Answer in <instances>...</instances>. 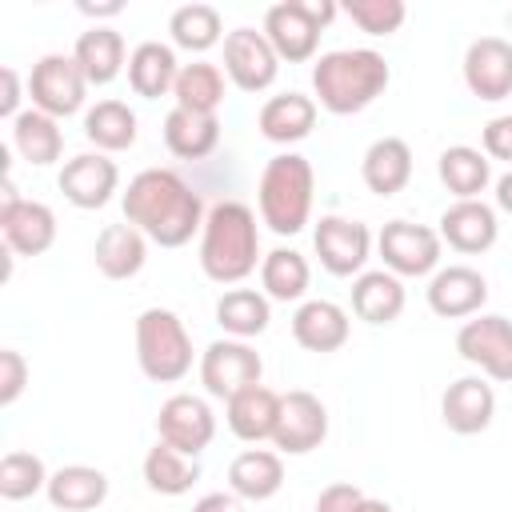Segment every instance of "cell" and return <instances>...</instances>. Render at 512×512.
I'll use <instances>...</instances> for the list:
<instances>
[{
	"label": "cell",
	"mask_w": 512,
	"mask_h": 512,
	"mask_svg": "<svg viewBox=\"0 0 512 512\" xmlns=\"http://www.w3.org/2000/svg\"><path fill=\"white\" fill-rule=\"evenodd\" d=\"M204 200L200 192L172 168H144L128 180L124 192V220L136 224L160 248H184L192 232L204 228Z\"/></svg>",
	"instance_id": "obj_1"
},
{
	"label": "cell",
	"mask_w": 512,
	"mask_h": 512,
	"mask_svg": "<svg viewBox=\"0 0 512 512\" xmlns=\"http://www.w3.org/2000/svg\"><path fill=\"white\" fill-rule=\"evenodd\" d=\"M260 260V228L256 212L240 200H220L208 208L200 228V268L216 284H240L256 272Z\"/></svg>",
	"instance_id": "obj_2"
},
{
	"label": "cell",
	"mask_w": 512,
	"mask_h": 512,
	"mask_svg": "<svg viewBox=\"0 0 512 512\" xmlns=\"http://www.w3.org/2000/svg\"><path fill=\"white\" fill-rule=\"evenodd\" d=\"M392 72L388 60L372 48H340V52H324L312 64V92L320 100V108H328L332 116H352L364 112L376 96H384Z\"/></svg>",
	"instance_id": "obj_3"
},
{
	"label": "cell",
	"mask_w": 512,
	"mask_h": 512,
	"mask_svg": "<svg viewBox=\"0 0 512 512\" xmlns=\"http://www.w3.org/2000/svg\"><path fill=\"white\" fill-rule=\"evenodd\" d=\"M312 192H316V176L312 164L300 152H280L264 164L260 172V220L276 232V236H296L308 216H312Z\"/></svg>",
	"instance_id": "obj_4"
},
{
	"label": "cell",
	"mask_w": 512,
	"mask_h": 512,
	"mask_svg": "<svg viewBox=\"0 0 512 512\" xmlns=\"http://www.w3.org/2000/svg\"><path fill=\"white\" fill-rule=\"evenodd\" d=\"M136 360L156 384H176L192 372V336L172 308H144L136 316Z\"/></svg>",
	"instance_id": "obj_5"
},
{
	"label": "cell",
	"mask_w": 512,
	"mask_h": 512,
	"mask_svg": "<svg viewBox=\"0 0 512 512\" xmlns=\"http://www.w3.org/2000/svg\"><path fill=\"white\" fill-rule=\"evenodd\" d=\"M340 8L332 0H280L264 12V36L280 60L300 64L320 48V32L332 24Z\"/></svg>",
	"instance_id": "obj_6"
},
{
	"label": "cell",
	"mask_w": 512,
	"mask_h": 512,
	"mask_svg": "<svg viewBox=\"0 0 512 512\" xmlns=\"http://www.w3.org/2000/svg\"><path fill=\"white\" fill-rule=\"evenodd\" d=\"M260 376H264V360L248 340H232V336L228 340H212L204 348V356H200V384H204L208 396H216L224 404L236 392L260 384Z\"/></svg>",
	"instance_id": "obj_7"
},
{
	"label": "cell",
	"mask_w": 512,
	"mask_h": 512,
	"mask_svg": "<svg viewBox=\"0 0 512 512\" xmlns=\"http://www.w3.org/2000/svg\"><path fill=\"white\" fill-rule=\"evenodd\" d=\"M84 92H88V80L76 64V56H64V52H48L32 64V76H28V96H32V108L48 112V116H72L80 112L84 104Z\"/></svg>",
	"instance_id": "obj_8"
},
{
	"label": "cell",
	"mask_w": 512,
	"mask_h": 512,
	"mask_svg": "<svg viewBox=\"0 0 512 512\" xmlns=\"http://www.w3.org/2000/svg\"><path fill=\"white\" fill-rule=\"evenodd\" d=\"M440 232L412 224V220H388L376 236L380 260L392 276H428L440 264Z\"/></svg>",
	"instance_id": "obj_9"
},
{
	"label": "cell",
	"mask_w": 512,
	"mask_h": 512,
	"mask_svg": "<svg viewBox=\"0 0 512 512\" xmlns=\"http://www.w3.org/2000/svg\"><path fill=\"white\" fill-rule=\"evenodd\" d=\"M456 352L476 364L488 380L512 384V320L504 316H472L456 332Z\"/></svg>",
	"instance_id": "obj_10"
},
{
	"label": "cell",
	"mask_w": 512,
	"mask_h": 512,
	"mask_svg": "<svg viewBox=\"0 0 512 512\" xmlns=\"http://www.w3.org/2000/svg\"><path fill=\"white\" fill-rule=\"evenodd\" d=\"M156 432H160V440H164L168 448H176V452H184V456L196 460V456L212 444V436H216V416H212V408H208L200 396L176 392V396H168V400L160 404V412H156Z\"/></svg>",
	"instance_id": "obj_11"
},
{
	"label": "cell",
	"mask_w": 512,
	"mask_h": 512,
	"mask_svg": "<svg viewBox=\"0 0 512 512\" xmlns=\"http://www.w3.org/2000/svg\"><path fill=\"white\" fill-rule=\"evenodd\" d=\"M224 72L240 92H264L272 88L280 72V56L256 28H232L224 36Z\"/></svg>",
	"instance_id": "obj_12"
},
{
	"label": "cell",
	"mask_w": 512,
	"mask_h": 512,
	"mask_svg": "<svg viewBox=\"0 0 512 512\" xmlns=\"http://www.w3.org/2000/svg\"><path fill=\"white\" fill-rule=\"evenodd\" d=\"M316 256L324 264V272L332 276H360L372 252V232L360 220L348 216H320L316 232H312Z\"/></svg>",
	"instance_id": "obj_13"
},
{
	"label": "cell",
	"mask_w": 512,
	"mask_h": 512,
	"mask_svg": "<svg viewBox=\"0 0 512 512\" xmlns=\"http://www.w3.org/2000/svg\"><path fill=\"white\" fill-rule=\"evenodd\" d=\"M328 436V408L320 404V396L296 388L280 396V416H276V432L272 444L288 456H304L312 448H320Z\"/></svg>",
	"instance_id": "obj_14"
},
{
	"label": "cell",
	"mask_w": 512,
	"mask_h": 512,
	"mask_svg": "<svg viewBox=\"0 0 512 512\" xmlns=\"http://www.w3.org/2000/svg\"><path fill=\"white\" fill-rule=\"evenodd\" d=\"M116 184H120V168L104 152H80V156H72L60 168V192H64V200L76 204V208H84V212L104 208L112 200Z\"/></svg>",
	"instance_id": "obj_15"
},
{
	"label": "cell",
	"mask_w": 512,
	"mask_h": 512,
	"mask_svg": "<svg viewBox=\"0 0 512 512\" xmlns=\"http://www.w3.org/2000/svg\"><path fill=\"white\" fill-rule=\"evenodd\" d=\"M464 84L480 100L512 96V44L504 36H480L464 52Z\"/></svg>",
	"instance_id": "obj_16"
},
{
	"label": "cell",
	"mask_w": 512,
	"mask_h": 512,
	"mask_svg": "<svg viewBox=\"0 0 512 512\" xmlns=\"http://www.w3.org/2000/svg\"><path fill=\"white\" fill-rule=\"evenodd\" d=\"M0 232L16 256H40L56 244V212L40 200L20 196L12 204H0Z\"/></svg>",
	"instance_id": "obj_17"
},
{
	"label": "cell",
	"mask_w": 512,
	"mask_h": 512,
	"mask_svg": "<svg viewBox=\"0 0 512 512\" xmlns=\"http://www.w3.org/2000/svg\"><path fill=\"white\" fill-rule=\"evenodd\" d=\"M488 300V280L468 264H448L428 280V308L444 320L476 316Z\"/></svg>",
	"instance_id": "obj_18"
},
{
	"label": "cell",
	"mask_w": 512,
	"mask_h": 512,
	"mask_svg": "<svg viewBox=\"0 0 512 512\" xmlns=\"http://www.w3.org/2000/svg\"><path fill=\"white\" fill-rule=\"evenodd\" d=\"M440 416L456 436H476L496 416V392L484 376H460L440 396Z\"/></svg>",
	"instance_id": "obj_19"
},
{
	"label": "cell",
	"mask_w": 512,
	"mask_h": 512,
	"mask_svg": "<svg viewBox=\"0 0 512 512\" xmlns=\"http://www.w3.org/2000/svg\"><path fill=\"white\" fill-rule=\"evenodd\" d=\"M496 236H500L496 208L484 200H456L440 212V240L464 256L488 252L496 244Z\"/></svg>",
	"instance_id": "obj_20"
},
{
	"label": "cell",
	"mask_w": 512,
	"mask_h": 512,
	"mask_svg": "<svg viewBox=\"0 0 512 512\" xmlns=\"http://www.w3.org/2000/svg\"><path fill=\"white\" fill-rule=\"evenodd\" d=\"M348 312L332 300H304L292 316V340L304 348V352H336L348 344Z\"/></svg>",
	"instance_id": "obj_21"
},
{
	"label": "cell",
	"mask_w": 512,
	"mask_h": 512,
	"mask_svg": "<svg viewBox=\"0 0 512 512\" xmlns=\"http://www.w3.org/2000/svg\"><path fill=\"white\" fill-rule=\"evenodd\" d=\"M256 128L272 144H296V140H304L316 128V100L304 96V92L268 96L260 116H256Z\"/></svg>",
	"instance_id": "obj_22"
},
{
	"label": "cell",
	"mask_w": 512,
	"mask_h": 512,
	"mask_svg": "<svg viewBox=\"0 0 512 512\" xmlns=\"http://www.w3.org/2000/svg\"><path fill=\"white\" fill-rule=\"evenodd\" d=\"M360 176L368 184V192L376 196H396L408 180H412V148L400 136H380L368 144L364 160H360Z\"/></svg>",
	"instance_id": "obj_23"
},
{
	"label": "cell",
	"mask_w": 512,
	"mask_h": 512,
	"mask_svg": "<svg viewBox=\"0 0 512 512\" xmlns=\"http://www.w3.org/2000/svg\"><path fill=\"white\" fill-rule=\"evenodd\" d=\"M92 256L108 280H132L148 260V236L136 224H108L96 236Z\"/></svg>",
	"instance_id": "obj_24"
},
{
	"label": "cell",
	"mask_w": 512,
	"mask_h": 512,
	"mask_svg": "<svg viewBox=\"0 0 512 512\" xmlns=\"http://www.w3.org/2000/svg\"><path fill=\"white\" fill-rule=\"evenodd\" d=\"M284 488V460L268 448H248L228 464V492L240 500H272Z\"/></svg>",
	"instance_id": "obj_25"
},
{
	"label": "cell",
	"mask_w": 512,
	"mask_h": 512,
	"mask_svg": "<svg viewBox=\"0 0 512 512\" xmlns=\"http://www.w3.org/2000/svg\"><path fill=\"white\" fill-rule=\"evenodd\" d=\"M44 492L60 512H92L108 500V476L92 464H64L48 476Z\"/></svg>",
	"instance_id": "obj_26"
},
{
	"label": "cell",
	"mask_w": 512,
	"mask_h": 512,
	"mask_svg": "<svg viewBox=\"0 0 512 512\" xmlns=\"http://www.w3.org/2000/svg\"><path fill=\"white\" fill-rule=\"evenodd\" d=\"M176 76H180V64H176V52L160 40H144L132 48L128 56V84L136 96L144 100H160L176 88Z\"/></svg>",
	"instance_id": "obj_27"
},
{
	"label": "cell",
	"mask_w": 512,
	"mask_h": 512,
	"mask_svg": "<svg viewBox=\"0 0 512 512\" xmlns=\"http://www.w3.org/2000/svg\"><path fill=\"white\" fill-rule=\"evenodd\" d=\"M276 416H280V396L264 384H252L244 392H236L228 400V428L232 436L248 440V444H260V440H272L276 432Z\"/></svg>",
	"instance_id": "obj_28"
},
{
	"label": "cell",
	"mask_w": 512,
	"mask_h": 512,
	"mask_svg": "<svg viewBox=\"0 0 512 512\" xmlns=\"http://www.w3.org/2000/svg\"><path fill=\"white\" fill-rule=\"evenodd\" d=\"M352 312L364 324H392L404 312V284L388 268L380 272H360L352 280Z\"/></svg>",
	"instance_id": "obj_29"
},
{
	"label": "cell",
	"mask_w": 512,
	"mask_h": 512,
	"mask_svg": "<svg viewBox=\"0 0 512 512\" xmlns=\"http://www.w3.org/2000/svg\"><path fill=\"white\" fill-rule=\"evenodd\" d=\"M72 56H76V64H80L88 84H112L120 76V68H124V36L116 28L96 24V28L76 36Z\"/></svg>",
	"instance_id": "obj_30"
},
{
	"label": "cell",
	"mask_w": 512,
	"mask_h": 512,
	"mask_svg": "<svg viewBox=\"0 0 512 512\" xmlns=\"http://www.w3.org/2000/svg\"><path fill=\"white\" fill-rule=\"evenodd\" d=\"M164 144L172 156L180 160H204L216 152L220 144V120L216 116H200V112H184L172 108L164 116Z\"/></svg>",
	"instance_id": "obj_31"
},
{
	"label": "cell",
	"mask_w": 512,
	"mask_h": 512,
	"mask_svg": "<svg viewBox=\"0 0 512 512\" xmlns=\"http://www.w3.org/2000/svg\"><path fill=\"white\" fill-rule=\"evenodd\" d=\"M12 148H16L28 164L44 168V164L60 160V152H64V132H60L56 116H48V112H40V108H24V112L12 120Z\"/></svg>",
	"instance_id": "obj_32"
},
{
	"label": "cell",
	"mask_w": 512,
	"mask_h": 512,
	"mask_svg": "<svg viewBox=\"0 0 512 512\" xmlns=\"http://www.w3.org/2000/svg\"><path fill=\"white\" fill-rule=\"evenodd\" d=\"M444 188L456 196V200H480V192L488 188L492 180V160L480 152V148H468V144H452L440 152V164H436Z\"/></svg>",
	"instance_id": "obj_33"
},
{
	"label": "cell",
	"mask_w": 512,
	"mask_h": 512,
	"mask_svg": "<svg viewBox=\"0 0 512 512\" xmlns=\"http://www.w3.org/2000/svg\"><path fill=\"white\" fill-rule=\"evenodd\" d=\"M272 320V304L264 292L256 288H228L220 300H216V324L232 336V340H252L268 328Z\"/></svg>",
	"instance_id": "obj_34"
},
{
	"label": "cell",
	"mask_w": 512,
	"mask_h": 512,
	"mask_svg": "<svg viewBox=\"0 0 512 512\" xmlns=\"http://www.w3.org/2000/svg\"><path fill=\"white\" fill-rule=\"evenodd\" d=\"M84 136L100 152H124L136 144V112L124 100H96L84 112Z\"/></svg>",
	"instance_id": "obj_35"
},
{
	"label": "cell",
	"mask_w": 512,
	"mask_h": 512,
	"mask_svg": "<svg viewBox=\"0 0 512 512\" xmlns=\"http://www.w3.org/2000/svg\"><path fill=\"white\" fill-rule=\"evenodd\" d=\"M172 96H176V108H184V112L216 116V108L224 104V72L216 64H208V60L180 64Z\"/></svg>",
	"instance_id": "obj_36"
},
{
	"label": "cell",
	"mask_w": 512,
	"mask_h": 512,
	"mask_svg": "<svg viewBox=\"0 0 512 512\" xmlns=\"http://www.w3.org/2000/svg\"><path fill=\"white\" fill-rule=\"evenodd\" d=\"M308 280H312V268L296 248H272L260 260V284L268 300H280V304L300 300L308 292Z\"/></svg>",
	"instance_id": "obj_37"
},
{
	"label": "cell",
	"mask_w": 512,
	"mask_h": 512,
	"mask_svg": "<svg viewBox=\"0 0 512 512\" xmlns=\"http://www.w3.org/2000/svg\"><path fill=\"white\" fill-rule=\"evenodd\" d=\"M200 480V464L176 448H168L164 440L156 448H148L144 456V484L160 496H184L192 484Z\"/></svg>",
	"instance_id": "obj_38"
},
{
	"label": "cell",
	"mask_w": 512,
	"mask_h": 512,
	"mask_svg": "<svg viewBox=\"0 0 512 512\" xmlns=\"http://www.w3.org/2000/svg\"><path fill=\"white\" fill-rule=\"evenodd\" d=\"M172 44L184 52H208L220 40V12L212 4H180L168 20Z\"/></svg>",
	"instance_id": "obj_39"
},
{
	"label": "cell",
	"mask_w": 512,
	"mask_h": 512,
	"mask_svg": "<svg viewBox=\"0 0 512 512\" xmlns=\"http://www.w3.org/2000/svg\"><path fill=\"white\" fill-rule=\"evenodd\" d=\"M48 468L36 452H8L0 460V496L4 500H28L48 488Z\"/></svg>",
	"instance_id": "obj_40"
},
{
	"label": "cell",
	"mask_w": 512,
	"mask_h": 512,
	"mask_svg": "<svg viewBox=\"0 0 512 512\" xmlns=\"http://www.w3.org/2000/svg\"><path fill=\"white\" fill-rule=\"evenodd\" d=\"M340 12L368 36H392L408 16L404 0H348Z\"/></svg>",
	"instance_id": "obj_41"
},
{
	"label": "cell",
	"mask_w": 512,
	"mask_h": 512,
	"mask_svg": "<svg viewBox=\"0 0 512 512\" xmlns=\"http://www.w3.org/2000/svg\"><path fill=\"white\" fill-rule=\"evenodd\" d=\"M28 384V360L16 348L0 352V408H12Z\"/></svg>",
	"instance_id": "obj_42"
},
{
	"label": "cell",
	"mask_w": 512,
	"mask_h": 512,
	"mask_svg": "<svg viewBox=\"0 0 512 512\" xmlns=\"http://www.w3.org/2000/svg\"><path fill=\"white\" fill-rule=\"evenodd\" d=\"M484 156L512 164V116H496L484 124Z\"/></svg>",
	"instance_id": "obj_43"
},
{
	"label": "cell",
	"mask_w": 512,
	"mask_h": 512,
	"mask_svg": "<svg viewBox=\"0 0 512 512\" xmlns=\"http://www.w3.org/2000/svg\"><path fill=\"white\" fill-rule=\"evenodd\" d=\"M360 500H364V492L356 484H328L316 496V512H356Z\"/></svg>",
	"instance_id": "obj_44"
},
{
	"label": "cell",
	"mask_w": 512,
	"mask_h": 512,
	"mask_svg": "<svg viewBox=\"0 0 512 512\" xmlns=\"http://www.w3.org/2000/svg\"><path fill=\"white\" fill-rule=\"evenodd\" d=\"M0 116H8V120L20 116V76L12 64L0 68Z\"/></svg>",
	"instance_id": "obj_45"
},
{
	"label": "cell",
	"mask_w": 512,
	"mask_h": 512,
	"mask_svg": "<svg viewBox=\"0 0 512 512\" xmlns=\"http://www.w3.org/2000/svg\"><path fill=\"white\" fill-rule=\"evenodd\" d=\"M192 512H244V500L236 492H208L192 504Z\"/></svg>",
	"instance_id": "obj_46"
},
{
	"label": "cell",
	"mask_w": 512,
	"mask_h": 512,
	"mask_svg": "<svg viewBox=\"0 0 512 512\" xmlns=\"http://www.w3.org/2000/svg\"><path fill=\"white\" fill-rule=\"evenodd\" d=\"M80 12H84V16H92V20H100V16H120V12H124V4H120V0H108V4L80 0Z\"/></svg>",
	"instance_id": "obj_47"
},
{
	"label": "cell",
	"mask_w": 512,
	"mask_h": 512,
	"mask_svg": "<svg viewBox=\"0 0 512 512\" xmlns=\"http://www.w3.org/2000/svg\"><path fill=\"white\" fill-rule=\"evenodd\" d=\"M496 208L512 216V168H508V172L496 180Z\"/></svg>",
	"instance_id": "obj_48"
},
{
	"label": "cell",
	"mask_w": 512,
	"mask_h": 512,
	"mask_svg": "<svg viewBox=\"0 0 512 512\" xmlns=\"http://www.w3.org/2000/svg\"><path fill=\"white\" fill-rule=\"evenodd\" d=\"M356 512H392V504L388 500H376V496H364Z\"/></svg>",
	"instance_id": "obj_49"
},
{
	"label": "cell",
	"mask_w": 512,
	"mask_h": 512,
	"mask_svg": "<svg viewBox=\"0 0 512 512\" xmlns=\"http://www.w3.org/2000/svg\"><path fill=\"white\" fill-rule=\"evenodd\" d=\"M508 28H512V12H508Z\"/></svg>",
	"instance_id": "obj_50"
}]
</instances>
